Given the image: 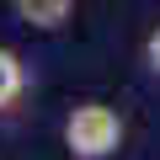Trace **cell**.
I'll return each mask as SVG.
<instances>
[{"instance_id":"1","label":"cell","mask_w":160,"mask_h":160,"mask_svg":"<svg viewBox=\"0 0 160 160\" xmlns=\"http://www.w3.org/2000/svg\"><path fill=\"white\" fill-rule=\"evenodd\" d=\"M118 139H123V118H118L112 107H102V102H80V107L69 112V123H64V144H69L80 160L112 155Z\"/></svg>"},{"instance_id":"2","label":"cell","mask_w":160,"mask_h":160,"mask_svg":"<svg viewBox=\"0 0 160 160\" xmlns=\"http://www.w3.org/2000/svg\"><path fill=\"white\" fill-rule=\"evenodd\" d=\"M22 96V59L11 48H0V107Z\"/></svg>"},{"instance_id":"3","label":"cell","mask_w":160,"mask_h":160,"mask_svg":"<svg viewBox=\"0 0 160 160\" xmlns=\"http://www.w3.org/2000/svg\"><path fill=\"white\" fill-rule=\"evenodd\" d=\"M27 22H38V27H59L64 16H69V0H48V6H32V0H22L16 6Z\"/></svg>"},{"instance_id":"4","label":"cell","mask_w":160,"mask_h":160,"mask_svg":"<svg viewBox=\"0 0 160 160\" xmlns=\"http://www.w3.org/2000/svg\"><path fill=\"white\" fill-rule=\"evenodd\" d=\"M149 69L160 75V27H155V38H149Z\"/></svg>"}]
</instances>
